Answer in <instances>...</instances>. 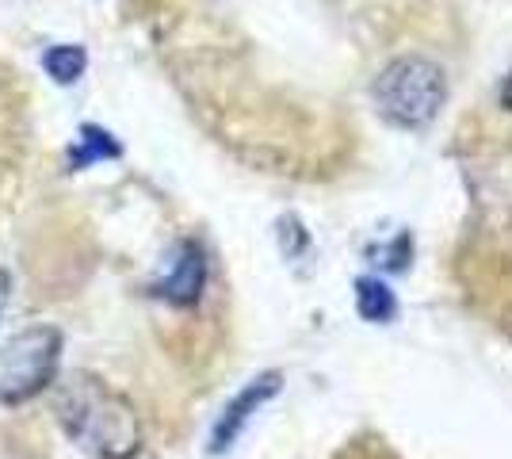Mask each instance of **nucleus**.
Segmentation results:
<instances>
[{
  "mask_svg": "<svg viewBox=\"0 0 512 459\" xmlns=\"http://www.w3.org/2000/svg\"><path fill=\"white\" fill-rule=\"evenodd\" d=\"M54 414L62 433L96 459H130L142 448V421L100 375L73 372L58 383Z\"/></svg>",
  "mask_w": 512,
  "mask_h": 459,
  "instance_id": "nucleus-1",
  "label": "nucleus"
},
{
  "mask_svg": "<svg viewBox=\"0 0 512 459\" xmlns=\"http://www.w3.org/2000/svg\"><path fill=\"white\" fill-rule=\"evenodd\" d=\"M8 295H12V276L0 268V318H4V310H8Z\"/></svg>",
  "mask_w": 512,
  "mask_h": 459,
  "instance_id": "nucleus-9",
  "label": "nucleus"
},
{
  "mask_svg": "<svg viewBox=\"0 0 512 459\" xmlns=\"http://www.w3.org/2000/svg\"><path fill=\"white\" fill-rule=\"evenodd\" d=\"M123 157V146L104 131V127H81L77 142L69 146V165L73 169H88V165H100V161H115Z\"/></svg>",
  "mask_w": 512,
  "mask_h": 459,
  "instance_id": "nucleus-7",
  "label": "nucleus"
},
{
  "mask_svg": "<svg viewBox=\"0 0 512 459\" xmlns=\"http://www.w3.org/2000/svg\"><path fill=\"white\" fill-rule=\"evenodd\" d=\"M165 303L172 306H195L207 291V253L195 241H180L169 261V272L161 276V284L153 287Z\"/></svg>",
  "mask_w": 512,
  "mask_h": 459,
  "instance_id": "nucleus-5",
  "label": "nucleus"
},
{
  "mask_svg": "<svg viewBox=\"0 0 512 459\" xmlns=\"http://www.w3.org/2000/svg\"><path fill=\"white\" fill-rule=\"evenodd\" d=\"M62 329L31 326L12 333L0 345V406H23L58 379L62 364Z\"/></svg>",
  "mask_w": 512,
  "mask_h": 459,
  "instance_id": "nucleus-3",
  "label": "nucleus"
},
{
  "mask_svg": "<svg viewBox=\"0 0 512 459\" xmlns=\"http://www.w3.org/2000/svg\"><path fill=\"white\" fill-rule=\"evenodd\" d=\"M43 69L54 85H77L88 69V54L81 43H62L50 46L43 54Z\"/></svg>",
  "mask_w": 512,
  "mask_h": 459,
  "instance_id": "nucleus-8",
  "label": "nucleus"
},
{
  "mask_svg": "<svg viewBox=\"0 0 512 459\" xmlns=\"http://www.w3.org/2000/svg\"><path fill=\"white\" fill-rule=\"evenodd\" d=\"M356 310H360L363 322L386 326L398 314V299H394V291L379 276H363V280H356Z\"/></svg>",
  "mask_w": 512,
  "mask_h": 459,
  "instance_id": "nucleus-6",
  "label": "nucleus"
},
{
  "mask_svg": "<svg viewBox=\"0 0 512 459\" xmlns=\"http://www.w3.org/2000/svg\"><path fill=\"white\" fill-rule=\"evenodd\" d=\"M371 100L394 131H425L448 100V73L425 54H402L379 69Z\"/></svg>",
  "mask_w": 512,
  "mask_h": 459,
  "instance_id": "nucleus-2",
  "label": "nucleus"
},
{
  "mask_svg": "<svg viewBox=\"0 0 512 459\" xmlns=\"http://www.w3.org/2000/svg\"><path fill=\"white\" fill-rule=\"evenodd\" d=\"M501 108L512 111V73L505 77V85H501Z\"/></svg>",
  "mask_w": 512,
  "mask_h": 459,
  "instance_id": "nucleus-10",
  "label": "nucleus"
},
{
  "mask_svg": "<svg viewBox=\"0 0 512 459\" xmlns=\"http://www.w3.org/2000/svg\"><path fill=\"white\" fill-rule=\"evenodd\" d=\"M279 387H283L279 372H264V375H256L253 383H249L241 394H234V402L222 410V417L214 421V429H211V452L214 456H222V452H230V448H234V440L245 433V425L256 417V410H260V406H268V402L279 394Z\"/></svg>",
  "mask_w": 512,
  "mask_h": 459,
  "instance_id": "nucleus-4",
  "label": "nucleus"
}]
</instances>
